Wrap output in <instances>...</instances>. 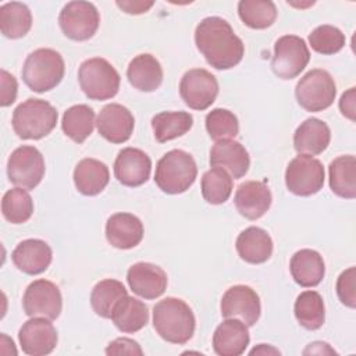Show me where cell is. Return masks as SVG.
Listing matches in <instances>:
<instances>
[{
	"label": "cell",
	"instance_id": "obj_10",
	"mask_svg": "<svg viewBox=\"0 0 356 356\" xmlns=\"http://www.w3.org/2000/svg\"><path fill=\"white\" fill-rule=\"evenodd\" d=\"M324 167L320 160L299 154L292 159L285 171V185L296 196H312L324 185Z\"/></svg>",
	"mask_w": 356,
	"mask_h": 356
},
{
	"label": "cell",
	"instance_id": "obj_2",
	"mask_svg": "<svg viewBox=\"0 0 356 356\" xmlns=\"http://www.w3.org/2000/svg\"><path fill=\"white\" fill-rule=\"evenodd\" d=\"M153 327L164 341L184 345L193 337L196 320L186 302L165 298L153 307Z\"/></svg>",
	"mask_w": 356,
	"mask_h": 356
},
{
	"label": "cell",
	"instance_id": "obj_21",
	"mask_svg": "<svg viewBox=\"0 0 356 356\" xmlns=\"http://www.w3.org/2000/svg\"><path fill=\"white\" fill-rule=\"evenodd\" d=\"M11 259L18 270L29 275H36L47 270L53 259V252L44 241L31 238L15 246Z\"/></svg>",
	"mask_w": 356,
	"mask_h": 356
},
{
	"label": "cell",
	"instance_id": "obj_30",
	"mask_svg": "<svg viewBox=\"0 0 356 356\" xmlns=\"http://www.w3.org/2000/svg\"><path fill=\"white\" fill-rule=\"evenodd\" d=\"M330 188L343 199L356 197V159L352 154L339 156L330 163Z\"/></svg>",
	"mask_w": 356,
	"mask_h": 356
},
{
	"label": "cell",
	"instance_id": "obj_25",
	"mask_svg": "<svg viewBox=\"0 0 356 356\" xmlns=\"http://www.w3.org/2000/svg\"><path fill=\"white\" fill-rule=\"evenodd\" d=\"M235 248L239 257L246 263L261 264L273 254V239L263 228L249 227L238 235Z\"/></svg>",
	"mask_w": 356,
	"mask_h": 356
},
{
	"label": "cell",
	"instance_id": "obj_34",
	"mask_svg": "<svg viewBox=\"0 0 356 356\" xmlns=\"http://www.w3.org/2000/svg\"><path fill=\"white\" fill-rule=\"evenodd\" d=\"M95 111L88 104H75L70 107L61 120L63 132L75 143H83L93 132Z\"/></svg>",
	"mask_w": 356,
	"mask_h": 356
},
{
	"label": "cell",
	"instance_id": "obj_31",
	"mask_svg": "<svg viewBox=\"0 0 356 356\" xmlns=\"http://www.w3.org/2000/svg\"><path fill=\"white\" fill-rule=\"evenodd\" d=\"M193 125L192 114L186 111H163L152 118V128L159 143L185 135Z\"/></svg>",
	"mask_w": 356,
	"mask_h": 356
},
{
	"label": "cell",
	"instance_id": "obj_11",
	"mask_svg": "<svg viewBox=\"0 0 356 356\" xmlns=\"http://www.w3.org/2000/svg\"><path fill=\"white\" fill-rule=\"evenodd\" d=\"M44 159L33 146H19L8 157L7 175L11 184L24 189L36 188L44 175Z\"/></svg>",
	"mask_w": 356,
	"mask_h": 356
},
{
	"label": "cell",
	"instance_id": "obj_39",
	"mask_svg": "<svg viewBox=\"0 0 356 356\" xmlns=\"http://www.w3.org/2000/svg\"><path fill=\"white\" fill-rule=\"evenodd\" d=\"M206 131L213 140L232 139L239 132L236 115L227 108H213L206 115Z\"/></svg>",
	"mask_w": 356,
	"mask_h": 356
},
{
	"label": "cell",
	"instance_id": "obj_29",
	"mask_svg": "<svg viewBox=\"0 0 356 356\" xmlns=\"http://www.w3.org/2000/svg\"><path fill=\"white\" fill-rule=\"evenodd\" d=\"M111 321L121 332L134 334L147 324L149 309L142 300L127 295L114 306Z\"/></svg>",
	"mask_w": 356,
	"mask_h": 356
},
{
	"label": "cell",
	"instance_id": "obj_13",
	"mask_svg": "<svg viewBox=\"0 0 356 356\" xmlns=\"http://www.w3.org/2000/svg\"><path fill=\"white\" fill-rule=\"evenodd\" d=\"M179 95L191 108L199 111L206 110L214 103L218 95L217 78L204 68L189 70L181 78Z\"/></svg>",
	"mask_w": 356,
	"mask_h": 356
},
{
	"label": "cell",
	"instance_id": "obj_1",
	"mask_svg": "<svg viewBox=\"0 0 356 356\" xmlns=\"http://www.w3.org/2000/svg\"><path fill=\"white\" fill-rule=\"evenodd\" d=\"M195 44L216 70H229L238 65L245 53L242 39L235 35L229 22L220 17H206L197 24Z\"/></svg>",
	"mask_w": 356,
	"mask_h": 356
},
{
	"label": "cell",
	"instance_id": "obj_37",
	"mask_svg": "<svg viewBox=\"0 0 356 356\" xmlns=\"http://www.w3.org/2000/svg\"><path fill=\"white\" fill-rule=\"evenodd\" d=\"M234 188L232 177L220 167H213L202 177V196L210 204L225 203Z\"/></svg>",
	"mask_w": 356,
	"mask_h": 356
},
{
	"label": "cell",
	"instance_id": "obj_26",
	"mask_svg": "<svg viewBox=\"0 0 356 356\" xmlns=\"http://www.w3.org/2000/svg\"><path fill=\"white\" fill-rule=\"evenodd\" d=\"M289 270L298 285L312 288L323 281L325 264L318 252L313 249H300L291 257Z\"/></svg>",
	"mask_w": 356,
	"mask_h": 356
},
{
	"label": "cell",
	"instance_id": "obj_42",
	"mask_svg": "<svg viewBox=\"0 0 356 356\" xmlns=\"http://www.w3.org/2000/svg\"><path fill=\"white\" fill-rule=\"evenodd\" d=\"M0 78H1L0 106L7 107L15 102L17 92H18V83H17V79L6 70L0 71Z\"/></svg>",
	"mask_w": 356,
	"mask_h": 356
},
{
	"label": "cell",
	"instance_id": "obj_27",
	"mask_svg": "<svg viewBox=\"0 0 356 356\" xmlns=\"http://www.w3.org/2000/svg\"><path fill=\"white\" fill-rule=\"evenodd\" d=\"M129 83L140 92H154L163 82V68L159 60L149 54H138L127 68Z\"/></svg>",
	"mask_w": 356,
	"mask_h": 356
},
{
	"label": "cell",
	"instance_id": "obj_23",
	"mask_svg": "<svg viewBox=\"0 0 356 356\" xmlns=\"http://www.w3.org/2000/svg\"><path fill=\"white\" fill-rule=\"evenodd\" d=\"M250 341L248 325L238 318H225L213 334V349L220 356H239Z\"/></svg>",
	"mask_w": 356,
	"mask_h": 356
},
{
	"label": "cell",
	"instance_id": "obj_22",
	"mask_svg": "<svg viewBox=\"0 0 356 356\" xmlns=\"http://www.w3.org/2000/svg\"><path fill=\"white\" fill-rule=\"evenodd\" d=\"M106 238L117 249H132L143 238V224L131 213H115L106 222Z\"/></svg>",
	"mask_w": 356,
	"mask_h": 356
},
{
	"label": "cell",
	"instance_id": "obj_43",
	"mask_svg": "<svg viewBox=\"0 0 356 356\" xmlns=\"http://www.w3.org/2000/svg\"><path fill=\"white\" fill-rule=\"evenodd\" d=\"M106 355H143L140 345L129 338H117L106 348Z\"/></svg>",
	"mask_w": 356,
	"mask_h": 356
},
{
	"label": "cell",
	"instance_id": "obj_35",
	"mask_svg": "<svg viewBox=\"0 0 356 356\" xmlns=\"http://www.w3.org/2000/svg\"><path fill=\"white\" fill-rule=\"evenodd\" d=\"M127 295L128 292L122 282L107 278L93 286L90 293V305L97 316L103 318H111L114 306Z\"/></svg>",
	"mask_w": 356,
	"mask_h": 356
},
{
	"label": "cell",
	"instance_id": "obj_19",
	"mask_svg": "<svg viewBox=\"0 0 356 356\" xmlns=\"http://www.w3.org/2000/svg\"><path fill=\"white\" fill-rule=\"evenodd\" d=\"M273 202L270 188L261 181L242 182L234 196V203L241 216L248 220L263 217Z\"/></svg>",
	"mask_w": 356,
	"mask_h": 356
},
{
	"label": "cell",
	"instance_id": "obj_17",
	"mask_svg": "<svg viewBox=\"0 0 356 356\" xmlns=\"http://www.w3.org/2000/svg\"><path fill=\"white\" fill-rule=\"evenodd\" d=\"M127 281L134 293L143 299H156L161 296L168 284L165 271L146 261H139L132 264L127 273Z\"/></svg>",
	"mask_w": 356,
	"mask_h": 356
},
{
	"label": "cell",
	"instance_id": "obj_28",
	"mask_svg": "<svg viewBox=\"0 0 356 356\" xmlns=\"http://www.w3.org/2000/svg\"><path fill=\"white\" fill-rule=\"evenodd\" d=\"M110 181L108 167L96 159H82L74 170V184L85 196L99 195Z\"/></svg>",
	"mask_w": 356,
	"mask_h": 356
},
{
	"label": "cell",
	"instance_id": "obj_15",
	"mask_svg": "<svg viewBox=\"0 0 356 356\" xmlns=\"http://www.w3.org/2000/svg\"><path fill=\"white\" fill-rule=\"evenodd\" d=\"M18 339L24 353L29 356H44L54 350L58 335L49 318L32 317L19 328Z\"/></svg>",
	"mask_w": 356,
	"mask_h": 356
},
{
	"label": "cell",
	"instance_id": "obj_41",
	"mask_svg": "<svg viewBox=\"0 0 356 356\" xmlns=\"http://www.w3.org/2000/svg\"><path fill=\"white\" fill-rule=\"evenodd\" d=\"M355 280H356V268L349 267L348 270L342 271L337 280V295L339 300L353 309L356 306V289H355Z\"/></svg>",
	"mask_w": 356,
	"mask_h": 356
},
{
	"label": "cell",
	"instance_id": "obj_12",
	"mask_svg": "<svg viewBox=\"0 0 356 356\" xmlns=\"http://www.w3.org/2000/svg\"><path fill=\"white\" fill-rule=\"evenodd\" d=\"M24 312L29 317L56 320L63 309L58 286L47 280H36L28 285L22 298Z\"/></svg>",
	"mask_w": 356,
	"mask_h": 356
},
{
	"label": "cell",
	"instance_id": "obj_8",
	"mask_svg": "<svg viewBox=\"0 0 356 356\" xmlns=\"http://www.w3.org/2000/svg\"><path fill=\"white\" fill-rule=\"evenodd\" d=\"M310 60L309 47L300 36L284 35L274 44L273 72L281 79L296 78Z\"/></svg>",
	"mask_w": 356,
	"mask_h": 356
},
{
	"label": "cell",
	"instance_id": "obj_4",
	"mask_svg": "<svg viewBox=\"0 0 356 356\" xmlns=\"http://www.w3.org/2000/svg\"><path fill=\"white\" fill-rule=\"evenodd\" d=\"M65 64L63 56L47 47L33 50L22 67V79L25 85L38 93L54 89L64 78Z\"/></svg>",
	"mask_w": 356,
	"mask_h": 356
},
{
	"label": "cell",
	"instance_id": "obj_44",
	"mask_svg": "<svg viewBox=\"0 0 356 356\" xmlns=\"http://www.w3.org/2000/svg\"><path fill=\"white\" fill-rule=\"evenodd\" d=\"M339 110L342 115L349 118L350 121H355V113H356V100H355V88H350L346 90L339 100Z\"/></svg>",
	"mask_w": 356,
	"mask_h": 356
},
{
	"label": "cell",
	"instance_id": "obj_32",
	"mask_svg": "<svg viewBox=\"0 0 356 356\" xmlns=\"http://www.w3.org/2000/svg\"><path fill=\"white\" fill-rule=\"evenodd\" d=\"M293 312L298 323L309 331L321 328L325 321L324 300L316 291L302 292L295 300Z\"/></svg>",
	"mask_w": 356,
	"mask_h": 356
},
{
	"label": "cell",
	"instance_id": "obj_38",
	"mask_svg": "<svg viewBox=\"0 0 356 356\" xmlns=\"http://www.w3.org/2000/svg\"><path fill=\"white\" fill-rule=\"evenodd\" d=\"M3 217L11 224L26 222L33 214V200L24 188L7 191L1 199Z\"/></svg>",
	"mask_w": 356,
	"mask_h": 356
},
{
	"label": "cell",
	"instance_id": "obj_24",
	"mask_svg": "<svg viewBox=\"0 0 356 356\" xmlns=\"http://www.w3.org/2000/svg\"><path fill=\"white\" fill-rule=\"evenodd\" d=\"M331 140L328 125L318 118L305 120L293 134V147L299 154L316 156L323 153Z\"/></svg>",
	"mask_w": 356,
	"mask_h": 356
},
{
	"label": "cell",
	"instance_id": "obj_20",
	"mask_svg": "<svg viewBox=\"0 0 356 356\" xmlns=\"http://www.w3.org/2000/svg\"><path fill=\"white\" fill-rule=\"evenodd\" d=\"M210 165L224 168L234 179L242 178L250 165L248 150L234 139L217 140L210 150Z\"/></svg>",
	"mask_w": 356,
	"mask_h": 356
},
{
	"label": "cell",
	"instance_id": "obj_40",
	"mask_svg": "<svg viewBox=\"0 0 356 356\" xmlns=\"http://www.w3.org/2000/svg\"><path fill=\"white\" fill-rule=\"evenodd\" d=\"M346 38L342 31L332 25H320L309 35L312 49L320 54H335L345 46Z\"/></svg>",
	"mask_w": 356,
	"mask_h": 356
},
{
	"label": "cell",
	"instance_id": "obj_3",
	"mask_svg": "<svg viewBox=\"0 0 356 356\" xmlns=\"http://www.w3.org/2000/svg\"><path fill=\"white\" fill-rule=\"evenodd\" d=\"M197 177V165L193 157L181 149L167 152L156 165L154 182L168 195H178L188 191Z\"/></svg>",
	"mask_w": 356,
	"mask_h": 356
},
{
	"label": "cell",
	"instance_id": "obj_9",
	"mask_svg": "<svg viewBox=\"0 0 356 356\" xmlns=\"http://www.w3.org/2000/svg\"><path fill=\"white\" fill-rule=\"evenodd\" d=\"M58 24L63 33L76 42H83L96 33L100 15L93 3L89 1H70L58 15Z\"/></svg>",
	"mask_w": 356,
	"mask_h": 356
},
{
	"label": "cell",
	"instance_id": "obj_45",
	"mask_svg": "<svg viewBox=\"0 0 356 356\" xmlns=\"http://www.w3.org/2000/svg\"><path fill=\"white\" fill-rule=\"evenodd\" d=\"M115 4L127 14H143L150 7H153L154 1H115Z\"/></svg>",
	"mask_w": 356,
	"mask_h": 356
},
{
	"label": "cell",
	"instance_id": "obj_16",
	"mask_svg": "<svg viewBox=\"0 0 356 356\" xmlns=\"http://www.w3.org/2000/svg\"><path fill=\"white\" fill-rule=\"evenodd\" d=\"M99 134L111 143L127 142L135 127V118L132 113L118 103L106 104L96 120Z\"/></svg>",
	"mask_w": 356,
	"mask_h": 356
},
{
	"label": "cell",
	"instance_id": "obj_18",
	"mask_svg": "<svg viewBox=\"0 0 356 356\" xmlns=\"http://www.w3.org/2000/svg\"><path fill=\"white\" fill-rule=\"evenodd\" d=\"M150 171V157L136 147L122 149L114 161V175L125 186L135 188L143 185L149 179Z\"/></svg>",
	"mask_w": 356,
	"mask_h": 356
},
{
	"label": "cell",
	"instance_id": "obj_36",
	"mask_svg": "<svg viewBox=\"0 0 356 356\" xmlns=\"http://www.w3.org/2000/svg\"><path fill=\"white\" fill-rule=\"evenodd\" d=\"M238 14L246 26L266 29L275 22L277 7L271 0H241Z\"/></svg>",
	"mask_w": 356,
	"mask_h": 356
},
{
	"label": "cell",
	"instance_id": "obj_6",
	"mask_svg": "<svg viewBox=\"0 0 356 356\" xmlns=\"http://www.w3.org/2000/svg\"><path fill=\"white\" fill-rule=\"evenodd\" d=\"M78 81L82 92L92 100H107L120 89L118 71L102 57L85 60L79 65Z\"/></svg>",
	"mask_w": 356,
	"mask_h": 356
},
{
	"label": "cell",
	"instance_id": "obj_5",
	"mask_svg": "<svg viewBox=\"0 0 356 356\" xmlns=\"http://www.w3.org/2000/svg\"><path fill=\"white\" fill-rule=\"evenodd\" d=\"M57 110L46 100L26 99L13 113V128L21 139H42L56 127Z\"/></svg>",
	"mask_w": 356,
	"mask_h": 356
},
{
	"label": "cell",
	"instance_id": "obj_33",
	"mask_svg": "<svg viewBox=\"0 0 356 356\" xmlns=\"http://www.w3.org/2000/svg\"><path fill=\"white\" fill-rule=\"evenodd\" d=\"M32 26L29 8L19 1H10L0 7V31L8 39L24 38Z\"/></svg>",
	"mask_w": 356,
	"mask_h": 356
},
{
	"label": "cell",
	"instance_id": "obj_46",
	"mask_svg": "<svg viewBox=\"0 0 356 356\" xmlns=\"http://www.w3.org/2000/svg\"><path fill=\"white\" fill-rule=\"evenodd\" d=\"M254 353H261V355H266V353H278V355H280V350H277V349H274V348H270V346L266 348L264 343H260L259 348H254L253 350H250V355H254Z\"/></svg>",
	"mask_w": 356,
	"mask_h": 356
},
{
	"label": "cell",
	"instance_id": "obj_7",
	"mask_svg": "<svg viewBox=\"0 0 356 356\" xmlns=\"http://www.w3.org/2000/svg\"><path fill=\"white\" fill-rule=\"evenodd\" d=\"M295 96L299 106L306 111H323L334 103L337 96V85L330 72L314 68L306 72L296 83Z\"/></svg>",
	"mask_w": 356,
	"mask_h": 356
},
{
	"label": "cell",
	"instance_id": "obj_14",
	"mask_svg": "<svg viewBox=\"0 0 356 356\" xmlns=\"http://www.w3.org/2000/svg\"><path fill=\"white\" fill-rule=\"evenodd\" d=\"M221 316L224 318H238L248 327L257 323L261 313L260 298L248 285H234L221 298Z\"/></svg>",
	"mask_w": 356,
	"mask_h": 356
}]
</instances>
